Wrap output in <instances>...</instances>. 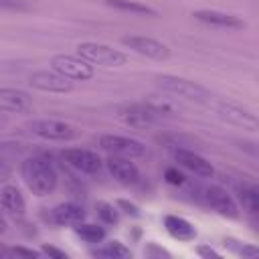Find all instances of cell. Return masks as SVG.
<instances>
[{"instance_id": "obj_1", "label": "cell", "mask_w": 259, "mask_h": 259, "mask_svg": "<svg viewBox=\"0 0 259 259\" xmlns=\"http://www.w3.org/2000/svg\"><path fill=\"white\" fill-rule=\"evenodd\" d=\"M20 174L24 184L34 196H47L57 188L59 174L55 166L40 156H30L20 164Z\"/></svg>"}, {"instance_id": "obj_2", "label": "cell", "mask_w": 259, "mask_h": 259, "mask_svg": "<svg viewBox=\"0 0 259 259\" xmlns=\"http://www.w3.org/2000/svg\"><path fill=\"white\" fill-rule=\"evenodd\" d=\"M77 55L83 57L91 65H101V67H121L127 63V55L119 49H113L103 42H93V40H83L77 45Z\"/></svg>"}, {"instance_id": "obj_3", "label": "cell", "mask_w": 259, "mask_h": 259, "mask_svg": "<svg viewBox=\"0 0 259 259\" xmlns=\"http://www.w3.org/2000/svg\"><path fill=\"white\" fill-rule=\"evenodd\" d=\"M158 85L162 87V91L174 95V97H180V99H186V101H196V103H204L208 101L210 93L208 89H204L200 83H194L190 79H184V77H176V75H158Z\"/></svg>"}, {"instance_id": "obj_4", "label": "cell", "mask_w": 259, "mask_h": 259, "mask_svg": "<svg viewBox=\"0 0 259 259\" xmlns=\"http://www.w3.org/2000/svg\"><path fill=\"white\" fill-rule=\"evenodd\" d=\"M51 69L71 81H89L95 75L93 65L79 55H55L51 59Z\"/></svg>"}, {"instance_id": "obj_5", "label": "cell", "mask_w": 259, "mask_h": 259, "mask_svg": "<svg viewBox=\"0 0 259 259\" xmlns=\"http://www.w3.org/2000/svg\"><path fill=\"white\" fill-rule=\"evenodd\" d=\"M28 130L36 136V138H42V140H49V142H71L79 136V130L67 121H61V119H34L28 123Z\"/></svg>"}, {"instance_id": "obj_6", "label": "cell", "mask_w": 259, "mask_h": 259, "mask_svg": "<svg viewBox=\"0 0 259 259\" xmlns=\"http://www.w3.org/2000/svg\"><path fill=\"white\" fill-rule=\"evenodd\" d=\"M99 146L107 150L111 156H121V158H142L146 154V146L127 136H117V134H103L99 138Z\"/></svg>"}, {"instance_id": "obj_7", "label": "cell", "mask_w": 259, "mask_h": 259, "mask_svg": "<svg viewBox=\"0 0 259 259\" xmlns=\"http://www.w3.org/2000/svg\"><path fill=\"white\" fill-rule=\"evenodd\" d=\"M121 45L125 49H132L134 53L148 57V59H154V61H166L170 57V49L162 40L152 38V36L127 34V36H121Z\"/></svg>"}, {"instance_id": "obj_8", "label": "cell", "mask_w": 259, "mask_h": 259, "mask_svg": "<svg viewBox=\"0 0 259 259\" xmlns=\"http://www.w3.org/2000/svg\"><path fill=\"white\" fill-rule=\"evenodd\" d=\"M28 85L36 91L45 93H71L73 91V81L51 71H34L28 75Z\"/></svg>"}, {"instance_id": "obj_9", "label": "cell", "mask_w": 259, "mask_h": 259, "mask_svg": "<svg viewBox=\"0 0 259 259\" xmlns=\"http://www.w3.org/2000/svg\"><path fill=\"white\" fill-rule=\"evenodd\" d=\"M63 158L65 162L75 168L77 172H83V174H99L101 172V158L91 152V150H85V148H67L63 152Z\"/></svg>"}, {"instance_id": "obj_10", "label": "cell", "mask_w": 259, "mask_h": 259, "mask_svg": "<svg viewBox=\"0 0 259 259\" xmlns=\"http://www.w3.org/2000/svg\"><path fill=\"white\" fill-rule=\"evenodd\" d=\"M115 115L125 123L134 127H144L150 125L158 119V115L146 105V101H136V103H123L115 109Z\"/></svg>"}, {"instance_id": "obj_11", "label": "cell", "mask_w": 259, "mask_h": 259, "mask_svg": "<svg viewBox=\"0 0 259 259\" xmlns=\"http://www.w3.org/2000/svg\"><path fill=\"white\" fill-rule=\"evenodd\" d=\"M204 202L212 210H217L221 217H227V219H237L239 217V206H237L235 198L225 188H221L217 184L204 188Z\"/></svg>"}, {"instance_id": "obj_12", "label": "cell", "mask_w": 259, "mask_h": 259, "mask_svg": "<svg viewBox=\"0 0 259 259\" xmlns=\"http://www.w3.org/2000/svg\"><path fill=\"white\" fill-rule=\"evenodd\" d=\"M192 16H194V20H198L202 24H208V26H217V28H229V30L245 28V20L243 18H239L235 14H229V12H223V10L200 8V10H194Z\"/></svg>"}, {"instance_id": "obj_13", "label": "cell", "mask_w": 259, "mask_h": 259, "mask_svg": "<svg viewBox=\"0 0 259 259\" xmlns=\"http://www.w3.org/2000/svg\"><path fill=\"white\" fill-rule=\"evenodd\" d=\"M32 109V97L24 89L0 87V111L8 113H26Z\"/></svg>"}, {"instance_id": "obj_14", "label": "cell", "mask_w": 259, "mask_h": 259, "mask_svg": "<svg viewBox=\"0 0 259 259\" xmlns=\"http://www.w3.org/2000/svg\"><path fill=\"white\" fill-rule=\"evenodd\" d=\"M174 158H176V162H178L182 168H186V170L194 172L196 176L210 178V176L214 174L212 164H210L204 156L196 154V152H194V150H190V148H178V150H174Z\"/></svg>"}, {"instance_id": "obj_15", "label": "cell", "mask_w": 259, "mask_h": 259, "mask_svg": "<svg viewBox=\"0 0 259 259\" xmlns=\"http://www.w3.org/2000/svg\"><path fill=\"white\" fill-rule=\"evenodd\" d=\"M105 166L109 170V174L125 186H134L140 182V170L134 162H130V158H121V156H109L105 160Z\"/></svg>"}, {"instance_id": "obj_16", "label": "cell", "mask_w": 259, "mask_h": 259, "mask_svg": "<svg viewBox=\"0 0 259 259\" xmlns=\"http://www.w3.org/2000/svg\"><path fill=\"white\" fill-rule=\"evenodd\" d=\"M214 111H217L223 119H227V121H231V123H235V125H241L243 130H255V127H257V117H255V113H251L249 109H245V107H241V105L221 101V103L214 105Z\"/></svg>"}, {"instance_id": "obj_17", "label": "cell", "mask_w": 259, "mask_h": 259, "mask_svg": "<svg viewBox=\"0 0 259 259\" xmlns=\"http://www.w3.org/2000/svg\"><path fill=\"white\" fill-rule=\"evenodd\" d=\"M53 225H59V227H69V225H77L85 219V210L83 206H79L77 202H61L57 206H53L49 210V217H47Z\"/></svg>"}, {"instance_id": "obj_18", "label": "cell", "mask_w": 259, "mask_h": 259, "mask_svg": "<svg viewBox=\"0 0 259 259\" xmlns=\"http://www.w3.org/2000/svg\"><path fill=\"white\" fill-rule=\"evenodd\" d=\"M164 229L172 239L182 241V243H188V241L196 239V227L190 221H186L184 217H178V214H166L164 217Z\"/></svg>"}, {"instance_id": "obj_19", "label": "cell", "mask_w": 259, "mask_h": 259, "mask_svg": "<svg viewBox=\"0 0 259 259\" xmlns=\"http://www.w3.org/2000/svg\"><path fill=\"white\" fill-rule=\"evenodd\" d=\"M0 208L6 210L12 217H22L26 210V202L24 196L20 194V190L12 184H4L0 188Z\"/></svg>"}, {"instance_id": "obj_20", "label": "cell", "mask_w": 259, "mask_h": 259, "mask_svg": "<svg viewBox=\"0 0 259 259\" xmlns=\"http://www.w3.org/2000/svg\"><path fill=\"white\" fill-rule=\"evenodd\" d=\"M237 200L249 214L259 212V188L255 182H243L237 186Z\"/></svg>"}, {"instance_id": "obj_21", "label": "cell", "mask_w": 259, "mask_h": 259, "mask_svg": "<svg viewBox=\"0 0 259 259\" xmlns=\"http://www.w3.org/2000/svg\"><path fill=\"white\" fill-rule=\"evenodd\" d=\"M107 6L115 8V10H121V12H130V14H138V16H158V12L148 6V4H142V2H136V0H105Z\"/></svg>"}, {"instance_id": "obj_22", "label": "cell", "mask_w": 259, "mask_h": 259, "mask_svg": "<svg viewBox=\"0 0 259 259\" xmlns=\"http://www.w3.org/2000/svg\"><path fill=\"white\" fill-rule=\"evenodd\" d=\"M91 255L93 257H101V259H127V257H132V251L121 241H109L103 247L93 249Z\"/></svg>"}, {"instance_id": "obj_23", "label": "cell", "mask_w": 259, "mask_h": 259, "mask_svg": "<svg viewBox=\"0 0 259 259\" xmlns=\"http://www.w3.org/2000/svg\"><path fill=\"white\" fill-rule=\"evenodd\" d=\"M73 231L77 237H81L85 243H101L105 239V229L95 223H77L73 225Z\"/></svg>"}, {"instance_id": "obj_24", "label": "cell", "mask_w": 259, "mask_h": 259, "mask_svg": "<svg viewBox=\"0 0 259 259\" xmlns=\"http://www.w3.org/2000/svg\"><path fill=\"white\" fill-rule=\"evenodd\" d=\"M223 245H225L227 251H231V253H235L237 257H243V259L259 255V249L253 243H247V241H241V239H235V237H225Z\"/></svg>"}, {"instance_id": "obj_25", "label": "cell", "mask_w": 259, "mask_h": 259, "mask_svg": "<svg viewBox=\"0 0 259 259\" xmlns=\"http://www.w3.org/2000/svg\"><path fill=\"white\" fill-rule=\"evenodd\" d=\"M95 212L103 225H117L119 223V210L115 204L107 200H97L95 202Z\"/></svg>"}, {"instance_id": "obj_26", "label": "cell", "mask_w": 259, "mask_h": 259, "mask_svg": "<svg viewBox=\"0 0 259 259\" xmlns=\"http://www.w3.org/2000/svg\"><path fill=\"white\" fill-rule=\"evenodd\" d=\"M146 105L158 115V119L178 113V111H176V105H174L170 99H166V97H150V99H146Z\"/></svg>"}, {"instance_id": "obj_27", "label": "cell", "mask_w": 259, "mask_h": 259, "mask_svg": "<svg viewBox=\"0 0 259 259\" xmlns=\"http://www.w3.org/2000/svg\"><path fill=\"white\" fill-rule=\"evenodd\" d=\"M164 180H166L168 184H172V186H182V184L186 182V176H184V172H180L178 168L170 166V168L164 170Z\"/></svg>"}, {"instance_id": "obj_28", "label": "cell", "mask_w": 259, "mask_h": 259, "mask_svg": "<svg viewBox=\"0 0 259 259\" xmlns=\"http://www.w3.org/2000/svg\"><path fill=\"white\" fill-rule=\"evenodd\" d=\"M0 10L8 12H26L30 10V4L26 0H0Z\"/></svg>"}, {"instance_id": "obj_29", "label": "cell", "mask_w": 259, "mask_h": 259, "mask_svg": "<svg viewBox=\"0 0 259 259\" xmlns=\"http://www.w3.org/2000/svg\"><path fill=\"white\" fill-rule=\"evenodd\" d=\"M144 255L146 257H172L170 251H166L164 247H158L156 243H148L144 249Z\"/></svg>"}, {"instance_id": "obj_30", "label": "cell", "mask_w": 259, "mask_h": 259, "mask_svg": "<svg viewBox=\"0 0 259 259\" xmlns=\"http://www.w3.org/2000/svg\"><path fill=\"white\" fill-rule=\"evenodd\" d=\"M115 206L117 208H121L125 214H130V217H140V208L134 204V202H130V200H125V198H119L117 202H115Z\"/></svg>"}, {"instance_id": "obj_31", "label": "cell", "mask_w": 259, "mask_h": 259, "mask_svg": "<svg viewBox=\"0 0 259 259\" xmlns=\"http://www.w3.org/2000/svg\"><path fill=\"white\" fill-rule=\"evenodd\" d=\"M40 253H42V255H49V257H53V259H67V257H69L63 249H57V247H53V245H42V247H40Z\"/></svg>"}, {"instance_id": "obj_32", "label": "cell", "mask_w": 259, "mask_h": 259, "mask_svg": "<svg viewBox=\"0 0 259 259\" xmlns=\"http://www.w3.org/2000/svg\"><path fill=\"white\" fill-rule=\"evenodd\" d=\"M10 255H22V257H40L42 253H40V251H34V249H26V247H14V249H10Z\"/></svg>"}, {"instance_id": "obj_33", "label": "cell", "mask_w": 259, "mask_h": 259, "mask_svg": "<svg viewBox=\"0 0 259 259\" xmlns=\"http://www.w3.org/2000/svg\"><path fill=\"white\" fill-rule=\"evenodd\" d=\"M196 255H200V257H214V259H219L221 257V253L219 251H214L212 247H208V245H198L196 247Z\"/></svg>"}, {"instance_id": "obj_34", "label": "cell", "mask_w": 259, "mask_h": 259, "mask_svg": "<svg viewBox=\"0 0 259 259\" xmlns=\"http://www.w3.org/2000/svg\"><path fill=\"white\" fill-rule=\"evenodd\" d=\"M10 174H12L10 164H8L6 160H2V158H0V184H4V182L10 178Z\"/></svg>"}, {"instance_id": "obj_35", "label": "cell", "mask_w": 259, "mask_h": 259, "mask_svg": "<svg viewBox=\"0 0 259 259\" xmlns=\"http://www.w3.org/2000/svg\"><path fill=\"white\" fill-rule=\"evenodd\" d=\"M6 227H8V225H6V219H4V214H2V210H0V233H4Z\"/></svg>"}, {"instance_id": "obj_36", "label": "cell", "mask_w": 259, "mask_h": 259, "mask_svg": "<svg viewBox=\"0 0 259 259\" xmlns=\"http://www.w3.org/2000/svg\"><path fill=\"white\" fill-rule=\"evenodd\" d=\"M2 255H10V249H4V247H0V257Z\"/></svg>"}, {"instance_id": "obj_37", "label": "cell", "mask_w": 259, "mask_h": 259, "mask_svg": "<svg viewBox=\"0 0 259 259\" xmlns=\"http://www.w3.org/2000/svg\"><path fill=\"white\" fill-rule=\"evenodd\" d=\"M2 125H4V119H2V117H0V130H2Z\"/></svg>"}]
</instances>
